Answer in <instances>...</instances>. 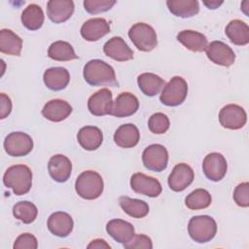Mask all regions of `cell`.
<instances>
[{
  "mask_svg": "<svg viewBox=\"0 0 249 249\" xmlns=\"http://www.w3.org/2000/svg\"><path fill=\"white\" fill-rule=\"evenodd\" d=\"M22 49V39L10 29L0 31V52L10 55H20Z\"/></svg>",
  "mask_w": 249,
  "mask_h": 249,
  "instance_id": "29",
  "label": "cell"
},
{
  "mask_svg": "<svg viewBox=\"0 0 249 249\" xmlns=\"http://www.w3.org/2000/svg\"><path fill=\"white\" fill-rule=\"evenodd\" d=\"M89 249H102V248H106V249H110L111 246L104 240V239H100V238H97V239H94V240H91L90 243L87 246Z\"/></svg>",
  "mask_w": 249,
  "mask_h": 249,
  "instance_id": "42",
  "label": "cell"
},
{
  "mask_svg": "<svg viewBox=\"0 0 249 249\" xmlns=\"http://www.w3.org/2000/svg\"><path fill=\"white\" fill-rule=\"evenodd\" d=\"M43 81L48 89L58 91L68 86L70 74L64 67H51L44 72Z\"/></svg>",
  "mask_w": 249,
  "mask_h": 249,
  "instance_id": "23",
  "label": "cell"
},
{
  "mask_svg": "<svg viewBox=\"0 0 249 249\" xmlns=\"http://www.w3.org/2000/svg\"><path fill=\"white\" fill-rule=\"evenodd\" d=\"M195 178L193 168L187 163L176 164L168 176V186L173 192H182L189 187Z\"/></svg>",
  "mask_w": 249,
  "mask_h": 249,
  "instance_id": "13",
  "label": "cell"
},
{
  "mask_svg": "<svg viewBox=\"0 0 249 249\" xmlns=\"http://www.w3.org/2000/svg\"><path fill=\"white\" fill-rule=\"evenodd\" d=\"M48 170L50 176L58 183L66 182L72 171V163L70 160L61 154L53 156L48 162Z\"/></svg>",
  "mask_w": 249,
  "mask_h": 249,
  "instance_id": "17",
  "label": "cell"
},
{
  "mask_svg": "<svg viewBox=\"0 0 249 249\" xmlns=\"http://www.w3.org/2000/svg\"><path fill=\"white\" fill-rule=\"evenodd\" d=\"M71 113V105L62 99H52L48 101L42 109L43 117L54 123L64 121L70 116Z\"/></svg>",
  "mask_w": 249,
  "mask_h": 249,
  "instance_id": "21",
  "label": "cell"
},
{
  "mask_svg": "<svg viewBox=\"0 0 249 249\" xmlns=\"http://www.w3.org/2000/svg\"><path fill=\"white\" fill-rule=\"evenodd\" d=\"M119 203L124 212L132 218H144L149 213L148 203L141 199L122 196L119 197Z\"/></svg>",
  "mask_w": 249,
  "mask_h": 249,
  "instance_id": "31",
  "label": "cell"
},
{
  "mask_svg": "<svg viewBox=\"0 0 249 249\" xmlns=\"http://www.w3.org/2000/svg\"><path fill=\"white\" fill-rule=\"evenodd\" d=\"M188 94V84L184 78L174 76L171 80L164 85L160 100L165 106L175 107L181 105Z\"/></svg>",
  "mask_w": 249,
  "mask_h": 249,
  "instance_id": "6",
  "label": "cell"
},
{
  "mask_svg": "<svg viewBox=\"0 0 249 249\" xmlns=\"http://www.w3.org/2000/svg\"><path fill=\"white\" fill-rule=\"evenodd\" d=\"M177 40L192 52H204L208 41L205 35L195 30H182L177 34Z\"/></svg>",
  "mask_w": 249,
  "mask_h": 249,
  "instance_id": "26",
  "label": "cell"
},
{
  "mask_svg": "<svg viewBox=\"0 0 249 249\" xmlns=\"http://www.w3.org/2000/svg\"><path fill=\"white\" fill-rule=\"evenodd\" d=\"M50 58L56 61H70L78 58L73 47L65 41H55L52 43L48 50Z\"/></svg>",
  "mask_w": 249,
  "mask_h": 249,
  "instance_id": "33",
  "label": "cell"
},
{
  "mask_svg": "<svg viewBox=\"0 0 249 249\" xmlns=\"http://www.w3.org/2000/svg\"><path fill=\"white\" fill-rule=\"evenodd\" d=\"M21 22L28 30H37L42 27L45 19L42 8L37 4H29L21 13Z\"/></svg>",
  "mask_w": 249,
  "mask_h": 249,
  "instance_id": "32",
  "label": "cell"
},
{
  "mask_svg": "<svg viewBox=\"0 0 249 249\" xmlns=\"http://www.w3.org/2000/svg\"><path fill=\"white\" fill-rule=\"evenodd\" d=\"M3 183L7 188H11L15 195H25L32 187V171L25 164L12 165L4 173Z\"/></svg>",
  "mask_w": 249,
  "mask_h": 249,
  "instance_id": "2",
  "label": "cell"
},
{
  "mask_svg": "<svg viewBox=\"0 0 249 249\" xmlns=\"http://www.w3.org/2000/svg\"><path fill=\"white\" fill-rule=\"evenodd\" d=\"M166 5L171 14L183 18H192L199 12V4L196 0H168Z\"/></svg>",
  "mask_w": 249,
  "mask_h": 249,
  "instance_id": "30",
  "label": "cell"
},
{
  "mask_svg": "<svg viewBox=\"0 0 249 249\" xmlns=\"http://www.w3.org/2000/svg\"><path fill=\"white\" fill-rule=\"evenodd\" d=\"M74 2L71 0H50L47 3V15L54 23L68 20L74 13Z\"/></svg>",
  "mask_w": 249,
  "mask_h": 249,
  "instance_id": "19",
  "label": "cell"
},
{
  "mask_svg": "<svg viewBox=\"0 0 249 249\" xmlns=\"http://www.w3.org/2000/svg\"><path fill=\"white\" fill-rule=\"evenodd\" d=\"M228 169V164L225 157L220 153L208 154L202 162V170L204 175L213 182L222 180Z\"/></svg>",
  "mask_w": 249,
  "mask_h": 249,
  "instance_id": "12",
  "label": "cell"
},
{
  "mask_svg": "<svg viewBox=\"0 0 249 249\" xmlns=\"http://www.w3.org/2000/svg\"><path fill=\"white\" fill-rule=\"evenodd\" d=\"M203 4H204L205 6H207L208 9H216V8H218L220 5L223 4V1H220V2H218V1H216V0L204 1Z\"/></svg>",
  "mask_w": 249,
  "mask_h": 249,
  "instance_id": "43",
  "label": "cell"
},
{
  "mask_svg": "<svg viewBox=\"0 0 249 249\" xmlns=\"http://www.w3.org/2000/svg\"><path fill=\"white\" fill-rule=\"evenodd\" d=\"M225 33L234 45L245 46L249 43V26L240 19L231 20L225 28Z\"/></svg>",
  "mask_w": 249,
  "mask_h": 249,
  "instance_id": "27",
  "label": "cell"
},
{
  "mask_svg": "<svg viewBox=\"0 0 249 249\" xmlns=\"http://www.w3.org/2000/svg\"><path fill=\"white\" fill-rule=\"evenodd\" d=\"M11 111H12L11 98L3 92L0 93V119L3 120L6 117H8Z\"/></svg>",
  "mask_w": 249,
  "mask_h": 249,
  "instance_id": "41",
  "label": "cell"
},
{
  "mask_svg": "<svg viewBox=\"0 0 249 249\" xmlns=\"http://www.w3.org/2000/svg\"><path fill=\"white\" fill-rule=\"evenodd\" d=\"M113 106V95L108 89L94 92L88 100V109L93 116L110 115Z\"/></svg>",
  "mask_w": 249,
  "mask_h": 249,
  "instance_id": "14",
  "label": "cell"
},
{
  "mask_svg": "<svg viewBox=\"0 0 249 249\" xmlns=\"http://www.w3.org/2000/svg\"><path fill=\"white\" fill-rule=\"evenodd\" d=\"M47 226L49 231L53 235L58 237H66L73 231L74 222L68 213L57 211L50 215Z\"/></svg>",
  "mask_w": 249,
  "mask_h": 249,
  "instance_id": "18",
  "label": "cell"
},
{
  "mask_svg": "<svg viewBox=\"0 0 249 249\" xmlns=\"http://www.w3.org/2000/svg\"><path fill=\"white\" fill-rule=\"evenodd\" d=\"M80 32L85 40L95 42L110 32V24L105 18H93L83 23Z\"/></svg>",
  "mask_w": 249,
  "mask_h": 249,
  "instance_id": "20",
  "label": "cell"
},
{
  "mask_svg": "<svg viewBox=\"0 0 249 249\" xmlns=\"http://www.w3.org/2000/svg\"><path fill=\"white\" fill-rule=\"evenodd\" d=\"M13 215L16 219L24 224H31L37 218L38 209L36 205L30 201H18L13 206Z\"/></svg>",
  "mask_w": 249,
  "mask_h": 249,
  "instance_id": "34",
  "label": "cell"
},
{
  "mask_svg": "<svg viewBox=\"0 0 249 249\" xmlns=\"http://www.w3.org/2000/svg\"><path fill=\"white\" fill-rule=\"evenodd\" d=\"M188 232L191 238L197 243H206L217 233L216 221L208 215L194 216L188 224Z\"/></svg>",
  "mask_w": 249,
  "mask_h": 249,
  "instance_id": "4",
  "label": "cell"
},
{
  "mask_svg": "<svg viewBox=\"0 0 249 249\" xmlns=\"http://www.w3.org/2000/svg\"><path fill=\"white\" fill-rule=\"evenodd\" d=\"M207 57L215 64L230 67L234 63L235 53L230 46L222 41H213L205 49Z\"/></svg>",
  "mask_w": 249,
  "mask_h": 249,
  "instance_id": "11",
  "label": "cell"
},
{
  "mask_svg": "<svg viewBox=\"0 0 249 249\" xmlns=\"http://www.w3.org/2000/svg\"><path fill=\"white\" fill-rule=\"evenodd\" d=\"M139 108L138 98L130 92L120 93L113 102L110 115L117 118L129 117L137 112Z\"/></svg>",
  "mask_w": 249,
  "mask_h": 249,
  "instance_id": "15",
  "label": "cell"
},
{
  "mask_svg": "<svg viewBox=\"0 0 249 249\" xmlns=\"http://www.w3.org/2000/svg\"><path fill=\"white\" fill-rule=\"evenodd\" d=\"M103 189L104 183L101 175L93 170L83 171L75 182V190L78 196L88 200L99 197Z\"/></svg>",
  "mask_w": 249,
  "mask_h": 249,
  "instance_id": "3",
  "label": "cell"
},
{
  "mask_svg": "<svg viewBox=\"0 0 249 249\" xmlns=\"http://www.w3.org/2000/svg\"><path fill=\"white\" fill-rule=\"evenodd\" d=\"M125 249H152L153 243L151 238L145 234H134V236L128 242L123 244Z\"/></svg>",
  "mask_w": 249,
  "mask_h": 249,
  "instance_id": "39",
  "label": "cell"
},
{
  "mask_svg": "<svg viewBox=\"0 0 249 249\" xmlns=\"http://www.w3.org/2000/svg\"><path fill=\"white\" fill-rule=\"evenodd\" d=\"M212 201L211 195L204 189H196L190 193L185 198L186 206L191 210L207 208Z\"/></svg>",
  "mask_w": 249,
  "mask_h": 249,
  "instance_id": "35",
  "label": "cell"
},
{
  "mask_svg": "<svg viewBox=\"0 0 249 249\" xmlns=\"http://www.w3.org/2000/svg\"><path fill=\"white\" fill-rule=\"evenodd\" d=\"M140 140V132L133 124H124L117 128L114 141L121 148H133Z\"/></svg>",
  "mask_w": 249,
  "mask_h": 249,
  "instance_id": "25",
  "label": "cell"
},
{
  "mask_svg": "<svg viewBox=\"0 0 249 249\" xmlns=\"http://www.w3.org/2000/svg\"><path fill=\"white\" fill-rule=\"evenodd\" d=\"M170 125L168 117L160 112L153 114L148 121V127L155 134L165 133Z\"/></svg>",
  "mask_w": 249,
  "mask_h": 249,
  "instance_id": "36",
  "label": "cell"
},
{
  "mask_svg": "<svg viewBox=\"0 0 249 249\" xmlns=\"http://www.w3.org/2000/svg\"><path fill=\"white\" fill-rule=\"evenodd\" d=\"M104 53L116 61H127L133 58V52L120 36H114L103 46Z\"/></svg>",
  "mask_w": 249,
  "mask_h": 249,
  "instance_id": "16",
  "label": "cell"
},
{
  "mask_svg": "<svg viewBox=\"0 0 249 249\" xmlns=\"http://www.w3.org/2000/svg\"><path fill=\"white\" fill-rule=\"evenodd\" d=\"M77 140L83 149L87 151H94L101 146L103 142V134L97 126L86 125L79 130Z\"/></svg>",
  "mask_w": 249,
  "mask_h": 249,
  "instance_id": "24",
  "label": "cell"
},
{
  "mask_svg": "<svg viewBox=\"0 0 249 249\" xmlns=\"http://www.w3.org/2000/svg\"><path fill=\"white\" fill-rule=\"evenodd\" d=\"M220 124L228 129H240L247 122L245 110L237 104H228L219 112Z\"/></svg>",
  "mask_w": 249,
  "mask_h": 249,
  "instance_id": "9",
  "label": "cell"
},
{
  "mask_svg": "<svg viewBox=\"0 0 249 249\" xmlns=\"http://www.w3.org/2000/svg\"><path fill=\"white\" fill-rule=\"evenodd\" d=\"M106 231L117 242L124 244L134 236V227L122 219L110 220L106 225Z\"/></svg>",
  "mask_w": 249,
  "mask_h": 249,
  "instance_id": "22",
  "label": "cell"
},
{
  "mask_svg": "<svg viewBox=\"0 0 249 249\" xmlns=\"http://www.w3.org/2000/svg\"><path fill=\"white\" fill-rule=\"evenodd\" d=\"M38 247L37 238L28 232L22 233L16 239L14 249H36Z\"/></svg>",
  "mask_w": 249,
  "mask_h": 249,
  "instance_id": "40",
  "label": "cell"
},
{
  "mask_svg": "<svg viewBox=\"0 0 249 249\" xmlns=\"http://www.w3.org/2000/svg\"><path fill=\"white\" fill-rule=\"evenodd\" d=\"M137 84L140 90L147 96H155L163 89L165 82L160 76L146 72L137 77Z\"/></svg>",
  "mask_w": 249,
  "mask_h": 249,
  "instance_id": "28",
  "label": "cell"
},
{
  "mask_svg": "<svg viewBox=\"0 0 249 249\" xmlns=\"http://www.w3.org/2000/svg\"><path fill=\"white\" fill-rule=\"evenodd\" d=\"M128 37L133 45L141 52H151L158 45L155 29L145 22H137L128 30Z\"/></svg>",
  "mask_w": 249,
  "mask_h": 249,
  "instance_id": "5",
  "label": "cell"
},
{
  "mask_svg": "<svg viewBox=\"0 0 249 249\" xmlns=\"http://www.w3.org/2000/svg\"><path fill=\"white\" fill-rule=\"evenodd\" d=\"M85 81L92 87H116L118 81L114 68L101 59L88 61L83 70Z\"/></svg>",
  "mask_w": 249,
  "mask_h": 249,
  "instance_id": "1",
  "label": "cell"
},
{
  "mask_svg": "<svg viewBox=\"0 0 249 249\" xmlns=\"http://www.w3.org/2000/svg\"><path fill=\"white\" fill-rule=\"evenodd\" d=\"M3 145L9 156L24 157L32 151L33 140L25 132L14 131L6 136Z\"/></svg>",
  "mask_w": 249,
  "mask_h": 249,
  "instance_id": "7",
  "label": "cell"
},
{
  "mask_svg": "<svg viewBox=\"0 0 249 249\" xmlns=\"http://www.w3.org/2000/svg\"><path fill=\"white\" fill-rule=\"evenodd\" d=\"M233 200L240 207L249 206V183L243 182L238 184L233 191Z\"/></svg>",
  "mask_w": 249,
  "mask_h": 249,
  "instance_id": "38",
  "label": "cell"
},
{
  "mask_svg": "<svg viewBox=\"0 0 249 249\" xmlns=\"http://www.w3.org/2000/svg\"><path fill=\"white\" fill-rule=\"evenodd\" d=\"M85 10L91 15H96L100 13L107 12L110 10L115 4L114 0H85L84 1Z\"/></svg>",
  "mask_w": 249,
  "mask_h": 249,
  "instance_id": "37",
  "label": "cell"
},
{
  "mask_svg": "<svg viewBox=\"0 0 249 249\" xmlns=\"http://www.w3.org/2000/svg\"><path fill=\"white\" fill-rule=\"evenodd\" d=\"M130 187L136 193L149 197H157L161 194L162 188L160 181L141 172L134 173L130 178Z\"/></svg>",
  "mask_w": 249,
  "mask_h": 249,
  "instance_id": "10",
  "label": "cell"
},
{
  "mask_svg": "<svg viewBox=\"0 0 249 249\" xmlns=\"http://www.w3.org/2000/svg\"><path fill=\"white\" fill-rule=\"evenodd\" d=\"M142 161L147 169L161 172L167 167L168 152L166 148L160 144H152L143 151Z\"/></svg>",
  "mask_w": 249,
  "mask_h": 249,
  "instance_id": "8",
  "label": "cell"
}]
</instances>
